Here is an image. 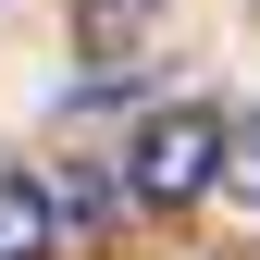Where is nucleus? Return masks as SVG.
<instances>
[{
  "label": "nucleus",
  "mask_w": 260,
  "mask_h": 260,
  "mask_svg": "<svg viewBox=\"0 0 260 260\" xmlns=\"http://www.w3.org/2000/svg\"><path fill=\"white\" fill-rule=\"evenodd\" d=\"M25 186H38V211H50V248H62V236L87 248V236L124 211V174H112V161H50V174H25Z\"/></svg>",
  "instance_id": "nucleus-2"
},
{
  "label": "nucleus",
  "mask_w": 260,
  "mask_h": 260,
  "mask_svg": "<svg viewBox=\"0 0 260 260\" xmlns=\"http://www.w3.org/2000/svg\"><path fill=\"white\" fill-rule=\"evenodd\" d=\"M0 260H62V248H50V211H38L25 174H0Z\"/></svg>",
  "instance_id": "nucleus-3"
},
{
  "label": "nucleus",
  "mask_w": 260,
  "mask_h": 260,
  "mask_svg": "<svg viewBox=\"0 0 260 260\" xmlns=\"http://www.w3.org/2000/svg\"><path fill=\"white\" fill-rule=\"evenodd\" d=\"M149 25V0H87V38H137Z\"/></svg>",
  "instance_id": "nucleus-5"
},
{
  "label": "nucleus",
  "mask_w": 260,
  "mask_h": 260,
  "mask_svg": "<svg viewBox=\"0 0 260 260\" xmlns=\"http://www.w3.org/2000/svg\"><path fill=\"white\" fill-rule=\"evenodd\" d=\"M223 186L260 211V112H236V124H223Z\"/></svg>",
  "instance_id": "nucleus-4"
},
{
  "label": "nucleus",
  "mask_w": 260,
  "mask_h": 260,
  "mask_svg": "<svg viewBox=\"0 0 260 260\" xmlns=\"http://www.w3.org/2000/svg\"><path fill=\"white\" fill-rule=\"evenodd\" d=\"M211 186H223V112L211 100H161L137 124V149H124V199L137 211H186Z\"/></svg>",
  "instance_id": "nucleus-1"
}]
</instances>
